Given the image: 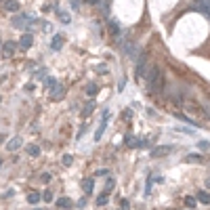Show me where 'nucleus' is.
Segmentation results:
<instances>
[{
    "mask_svg": "<svg viewBox=\"0 0 210 210\" xmlns=\"http://www.w3.org/2000/svg\"><path fill=\"white\" fill-rule=\"evenodd\" d=\"M145 86L149 91H162V86H164V74L158 65H154L151 70L147 71L145 76Z\"/></svg>",
    "mask_w": 210,
    "mask_h": 210,
    "instance_id": "nucleus-1",
    "label": "nucleus"
},
{
    "mask_svg": "<svg viewBox=\"0 0 210 210\" xmlns=\"http://www.w3.org/2000/svg\"><path fill=\"white\" fill-rule=\"evenodd\" d=\"M107 25H109V32H112L113 36H120V32H122V29H120V23L116 19H109V21H107Z\"/></svg>",
    "mask_w": 210,
    "mask_h": 210,
    "instance_id": "nucleus-2",
    "label": "nucleus"
},
{
    "mask_svg": "<svg viewBox=\"0 0 210 210\" xmlns=\"http://www.w3.org/2000/svg\"><path fill=\"white\" fill-rule=\"evenodd\" d=\"M197 200L202 204H210V196L206 193V191H197Z\"/></svg>",
    "mask_w": 210,
    "mask_h": 210,
    "instance_id": "nucleus-3",
    "label": "nucleus"
},
{
    "mask_svg": "<svg viewBox=\"0 0 210 210\" xmlns=\"http://www.w3.org/2000/svg\"><path fill=\"white\" fill-rule=\"evenodd\" d=\"M82 187H84V191H86V193H91V191H92V179H84V181H82Z\"/></svg>",
    "mask_w": 210,
    "mask_h": 210,
    "instance_id": "nucleus-4",
    "label": "nucleus"
},
{
    "mask_svg": "<svg viewBox=\"0 0 210 210\" xmlns=\"http://www.w3.org/2000/svg\"><path fill=\"white\" fill-rule=\"evenodd\" d=\"M29 44H32V36H28V34H25L23 38H21V49H28Z\"/></svg>",
    "mask_w": 210,
    "mask_h": 210,
    "instance_id": "nucleus-5",
    "label": "nucleus"
},
{
    "mask_svg": "<svg viewBox=\"0 0 210 210\" xmlns=\"http://www.w3.org/2000/svg\"><path fill=\"white\" fill-rule=\"evenodd\" d=\"M70 200H67V197H61V200H57V206H59V208H70Z\"/></svg>",
    "mask_w": 210,
    "mask_h": 210,
    "instance_id": "nucleus-6",
    "label": "nucleus"
},
{
    "mask_svg": "<svg viewBox=\"0 0 210 210\" xmlns=\"http://www.w3.org/2000/svg\"><path fill=\"white\" fill-rule=\"evenodd\" d=\"M15 53V44L13 42H7V44H4V55H13Z\"/></svg>",
    "mask_w": 210,
    "mask_h": 210,
    "instance_id": "nucleus-7",
    "label": "nucleus"
},
{
    "mask_svg": "<svg viewBox=\"0 0 210 210\" xmlns=\"http://www.w3.org/2000/svg\"><path fill=\"white\" fill-rule=\"evenodd\" d=\"M4 8H7V11H17V8H19V4H17L15 0H8L7 4H4Z\"/></svg>",
    "mask_w": 210,
    "mask_h": 210,
    "instance_id": "nucleus-8",
    "label": "nucleus"
},
{
    "mask_svg": "<svg viewBox=\"0 0 210 210\" xmlns=\"http://www.w3.org/2000/svg\"><path fill=\"white\" fill-rule=\"evenodd\" d=\"M143 70H145V57L137 63V74H139V76H143Z\"/></svg>",
    "mask_w": 210,
    "mask_h": 210,
    "instance_id": "nucleus-9",
    "label": "nucleus"
},
{
    "mask_svg": "<svg viewBox=\"0 0 210 210\" xmlns=\"http://www.w3.org/2000/svg\"><path fill=\"white\" fill-rule=\"evenodd\" d=\"M92 109H95V103H92V101H91V103H86V107H84V112H82V116H84V118H86V116H88V113H91Z\"/></svg>",
    "mask_w": 210,
    "mask_h": 210,
    "instance_id": "nucleus-10",
    "label": "nucleus"
},
{
    "mask_svg": "<svg viewBox=\"0 0 210 210\" xmlns=\"http://www.w3.org/2000/svg\"><path fill=\"white\" fill-rule=\"evenodd\" d=\"M28 200H29V204H38L40 202V193H29Z\"/></svg>",
    "mask_w": 210,
    "mask_h": 210,
    "instance_id": "nucleus-11",
    "label": "nucleus"
},
{
    "mask_svg": "<svg viewBox=\"0 0 210 210\" xmlns=\"http://www.w3.org/2000/svg\"><path fill=\"white\" fill-rule=\"evenodd\" d=\"M126 145H130V147H139V143L134 141L133 134H128V137H126Z\"/></svg>",
    "mask_w": 210,
    "mask_h": 210,
    "instance_id": "nucleus-12",
    "label": "nucleus"
},
{
    "mask_svg": "<svg viewBox=\"0 0 210 210\" xmlns=\"http://www.w3.org/2000/svg\"><path fill=\"white\" fill-rule=\"evenodd\" d=\"M170 151V147H158V149H154V154L151 155H160V154H168Z\"/></svg>",
    "mask_w": 210,
    "mask_h": 210,
    "instance_id": "nucleus-13",
    "label": "nucleus"
},
{
    "mask_svg": "<svg viewBox=\"0 0 210 210\" xmlns=\"http://www.w3.org/2000/svg\"><path fill=\"white\" fill-rule=\"evenodd\" d=\"M61 42H63V36L57 34V36H55V40H53V49H59V46H61Z\"/></svg>",
    "mask_w": 210,
    "mask_h": 210,
    "instance_id": "nucleus-14",
    "label": "nucleus"
},
{
    "mask_svg": "<svg viewBox=\"0 0 210 210\" xmlns=\"http://www.w3.org/2000/svg\"><path fill=\"white\" fill-rule=\"evenodd\" d=\"M185 204H187L189 208H196V197H191V196H187V197H185Z\"/></svg>",
    "mask_w": 210,
    "mask_h": 210,
    "instance_id": "nucleus-15",
    "label": "nucleus"
},
{
    "mask_svg": "<svg viewBox=\"0 0 210 210\" xmlns=\"http://www.w3.org/2000/svg\"><path fill=\"white\" fill-rule=\"evenodd\" d=\"M28 154H32V155H38V154H40V149H38L36 145H29V147H28Z\"/></svg>",
    "mask_w": 210,
    "mask_h": 210,
    "instance_id": "nucleus-16",
    "label": "nucleus"
},
{
    "mask_svg": "<svg viewBox=\"0 0 210 210\" xmlns=\"http://www.w3.org/2000/svg\"><path fill=\"white\" fill-rule=\"evenodd\" d=\"M97 91H99V88H97V86H95V84H88V88H86V92H88L91 97H92V95H95V92H97Z\"/></svg>",
    "mask_w": 210,
    "mask_h": 210,
    "instance_id": "nucleus-17",
    "label": "nucleus"
},
{
    "mask_svg": "<svg viewBox=\"0 0 210 210\" xmlns=\"http://www.w3.org/2000/svg\"><path fill=\"white\" fill-rule=\"evenodd\" d=\"M19 145H21V141H19V139H15V141H11V143H8V149H17Z\"/></svg>",
    "mask_w": 210,
    "mask_h": 210,
    "instance_id": "nucleus-18",
    "label": "nucleus"
},
{
    "mask_svg": "<svg viewBox=\"0 0 210 210\" xmlns=\"http://www.w3.org/2000/svg\"><path fill=\"white\" fill-rule=\"evenodd\" d=\"M59 19H61L63 23H70V15L67 13H59Z\"/></svg>",
    "mask_w": 210,
    "mask_h": 210,
    "instance_id": "nucleus-19",
    "label": "nucleus"
},
{
    "mask_svg": "<svg viewBox=\"0 0 210 210\" xmlns=\"http://www.w3.org/2000/svg\"><path fill=\"white\" fill-rule=\"evenodd\" d=\"M189 160H191V162H193V160L200 162V160H202V155H200V154H189Z\"/></svg>",
    "mask_w": 210,
    "mask_h": 210,
    "instance_id": "nucleus-20",
    "label": "nucleus"
},
{
    "mask_svg": "<svg viewBox=\"0 0 210 210\" xmlns=\"http://www.w3.org/2000/svg\"><path fill=\"white\" fill-rule=\"evenodd\" d=\"M107 172H109V170H105V168H101V170H97V176H107Z\"/></svg>",
    "mask_w": 210,
    "mask_h": 210,
    "instance_id": "nucleus-21",
    "label": "nucleus"
},
{
    "mask_svg": "<svg viewBox=\"0 0 210 210\" xmlns=\"http://www.w3.org/2000/svg\"><path fill=\"white\" fill-rule=\"evenodd\" d=\"M105 202H107V196H101V197H99V200H97V204H99V206H103Z\"/></svg>",
    "mask_w": 210,
    "mask_h": 210,
    "instance_id": "nucleus-22",
    "label": "nucleus"
},
{
    "mask_svg": "<svg viewBox=\"0 0 210 210\" xmlns=\"http://www.w3.org/2000/svg\"><path fill=\"white\" fill-rule=\"evenodd\" d=\"M42 197H44L46 202H50V200H53V193H50V191H46V193H44V196H42Z\"/></svg>",
    "mask_w": 210,
    "mask_h": 210,
    "instance_id": "nucleus-23",
    "label": "nucleus"
},
{
    "mask_svg": "<svg viewBox=\"0 0 210 210\" xmlns=\"http://www.w3.org/2000/svg\"><path fill=\"white\" fill-rule=\"evenodd\" d=\"M63 164H65V166H70V164H71V158H70V155H65V158H63Z\"/></svg>",
    "mask_w": 210,
    "mask_h": 210,
    "instance_id": "nucleus-24",
    "label": "nucleus"
},
{
    "mask_svg": "<svg viewBox=\"0 0 210 210\" xmlns=\"http://www.w3.org/2000/svg\"><path fill=\"white\" fill-rule=\"evenodd\" d=\"M200 147H202V149H210V145L206 143V141H202V143H200Z\"/></svg>",
    "mask_w": 210,
    "mask_h": 210,
    "instance_id": "nucleus-25",
    "label": "nucleus"
},
{
    "mask_svg": "<svg viewBox=\"0 0 210 210\" xmlns=\"http://www.w3.org/2000/svg\"><path fill=\"white\" fill-rule=\"evenodd\" d=\"M206 185H208V187H210V179H208V181H206Z\"/></svg>",
    "mask_w": 210,
    "mask_h": 210,
    "instance_id": "nucleus-26",
    "label": "nucleus"
}]
</instances>
